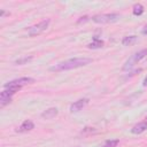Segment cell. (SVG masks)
I'll return each instance as SVG.
<instances>
[{
	"label": "cell",
	"instance_id": "6da1fadb",
	"mask_svg": "<svg viewBox=\"0 0 147 147\" xmlns=\"http://www.w3.org/2000/svg\"><path fill=\"white\" fill-rule=\"evenodd\" d=\"M92 62V59L88 57H75L67 60L64 62H61L54 67L51 68V71H63V70H71L76 68H80L84 65H87Z\"/></svg>",
	"mask_w": 147,
	"mask_h": 147
},
{
	"label": "cell",
	"instance_id": "7a4b0ae2",
	"mask_svg": "<svg viewBox=\"0 0 147 147\" xmlns=\"http://www.w3.org/2000/svg\"><path fill=\"white\" fill-rule=\"evenodd\" d=\"M34 83V79L31 78V77H22V78H17V79H14L11 82H8L3 85L5 88H22L23 86L28 85V84H32Z\"/></svg>",
	"mask_w": 147,
	"mask_h": 147
},
{
	"label": "cell",
	"instance_id": "3957f363",
	"mask_svg": "<svg viewBox=\"0 0 147 147\" xmlns=\"http://www.w3.org/2000/svg\"><path fill=\"white\" fill-rule=\"evenodd\" d=\"M119 20L118 14H101V15H95L92 17V21L98 23V24H108V23H114Z\"/></svg>",
	"mask_w": 147,
	"mask_h": 147
},
{
	"label": "cell",
	"instance_id": "277c9868",
	"mask_svg": "<svg viewBox=\"0 0 147 147\" xmlns=\"http://www.w3.org/2000/svg\"><path fill=\"white\" fill-rule=\"evenodd\" d=\"M146 55H147V49H141L140 52H138V53L131 55V56L129 57V60L125 62V64L123 65V70H129V69H131L134 64H137V63H138L140 60H142Z\"/></svg>",
	"mask_w": 147,
	"mask_h": 147
},
{
	"label": "cell",
	"instance_id": "5b68a950",
	"mask_svg": "<svg viewBox=\"0 0 147 147\" xmlns=\"http://www.w3.org/2000/svg\"><path fill=\"white\" fill-rule=\"evenodd\" d=\"M49 23H51V21H49V20H44V21H41L40 23H38V24H36V25L30 26V28L28 29V34H29L30 37H34V36L40 34L41 32H44V31L48 28Z\"/></svg>",
	"mask_w": 147,
	"mask_h": 147
},
{
	"label": "cell",
	"instance_id": "8992f818",
	"mask_svg": "<svg viewBox=\"0 0 147 147\" xmlns=\"http://www.w3.org/2000/svg\"><path fill=\"white\" fill-rule=\"evenodd\" d=\"M17 88H5L0 93V108L6 107L8 103L11 102V96L17 92Z\"/></svg>",
	"mask_w": 147,
	"mask_h": 147
},
{
	"label": "cell",
	"instance_id": "52a82bcc",
	"mask_svg": "<svg viewBox=\"0 0 147 147\" xmlns=\"http://www.w3.org/2000/svg\"><path fill=\"white\" fill-rule=\"evenodd\" d=\"M88 99L87 98H83V99H79V100H77V101H75L74 103H71V106H70V111L71 113H77V111H79V110H82L87 103H88Z\"/></svg>",
	"mask_w": 147,
	"mask_h": 147
},
{
	"label": "cell",
	"instance_id": "ba28073f",
	"mask_svg": "<svg viewBox=\"0 0 147 147\" xmlns=\"http://www.w3.org/2000/svg\"><path fill=\"white\" fill-rule=\"evenodd\" d=\"M32 129H34V124H33V122L30 121V119H26V121H24V122L20 125V127H18L16 131L20 132V133H24V132L31 131Z\"/></svg>",
	"mask_w": 147,
	"mask_h": 147
},
{
	"label": "cell",
	"instance_id": "9c48e42d",
	"mask_svg": "<svg viewBox=\"0 0 147 147\" xmlns=\"http://www.w3.org/2000/svg\"><path fill=\"white\" fill-rule=\"evenodd\" d=\"M57 114H59L57 108L52 107V108H48V109L44 110V111L41 113V117L45 118V119H52V118H54Z\"/></svg>",
	"mask_w": 147,
	"mask_h": 147
},
{
	"label": "cell",
	"instance_id": "30bf717a",
	"mask_svg": "<svg viewBox=\"0 0 147 147\" xmlns=\"http://www.w3.org/2000/svg\"><path fill=\"white\" fill-rule=\"evenodd\" d=\"M147 130V122H140L138 124H136L132 129H131V132L133 134H140L142 132H145Z\"/></svg>",
	"mask_w": 147,
	"mask_h": 147
},
{
	"label": "cell",
	"instance_id": "8fae6325",
	"mask_svg": "<svg viewBox=\"0 0 147 147\" xmlns=\"http://www.w3.org/2000/svg\"><path fill=\"white\" fill-rule=\"evenodd\" d=\"M87 47H88V48H92V49L101 48V47H103V41L100 40V39H98L96 37H94V38H93V41L90 42V44L87 45Z\"/></svg>",
	"mask_w": 147,
	"mask_h": 147
},
{
	"label": "cell",
	"instance_id": "7c38bea8",
	"mask_svg": "<svg viewBox=\"0 0 147 147\" xmlns=\"http://www.w3.org/2000/svg\"><path fill=\"white\" fill-rule=\"evenodd\" d=\"M137 40H138V37H137V36H129V37H124V38H123L122 44H123L124 46H131V45H133Z\"/></svg>",
	"mask_w": 147,
	"mask_h": 147
},
{
	"label": "cell",
	"instance_id": "4fadbf2b",
	"mask_svg": "<svg viewBox=\"0 0 147 147\" xmlns=\"http://www.w3.org/2000/svg\"><path fill=\"white\" fill-rule=\"evenodd\" d=\"M132 13H133V15H136V16H140V15L144 13V7H142V5H140V3H136V5L133 6V10H132Z\"/></svg>",
	"mask_w": 147,
	"mask_h": 147
},
{
	"label": "cell",
	"instance_id": "5bb4252c",
	"mask_svg": "<svg viewBox=\"0 0 147 147\" xmlns=\"http://www.w3.org/2000/svg\"><path fill=\"white\" fill-rule=\"evenodd\" d=\"M119 140L118 139H111V140H107L101 147H117Z\"/></svg>",
	"mask_w": 147,
	"mask_h": 147
},
{
	"label": "cell",
	"instance_id": "9a60e30c",
	"mask_svg": "<svg viewBox=\"0 0 147 147\" xmlns=\"http://www.w3.org/2000/svg\"><path fill=\"white\" fill-rule=\"evenodd\" d=\"M31 60H32V56H31V55H30V56H23V57L16 60V61H15V64H18V65L25 64V63H28V62L31 61Z\"/></svg>",
	"mask_w": 147,
	"mask_h": 147
},
{
	"label": "cell",
	"instance_id": "2e32d148",
	"mask_svg": "<svg viewBox=\"0 0 147 147\" xmlns=\"http://www.w3.org/2000/svg\"><path fill=\"white\" fill-rule=\"evenodd\" d=\"M141 33H142V34H147V24H146V25L142 28V30H141Z\"/></svg>",
	"mask_w": 147,
	"mask_h": 147
},
{
	"label": "cell",
	"instance_id": "e0dca14e",
	"mask_svg": "<svg viewBox=\"0 0 147 147\" xmlns=\"http://www.w3.org/2000/svg\"><path fill=\"white\" fill-rule=\"evenodd\" d=\"M86 18H87V16H84V17H80V20L78 21V23H80V22H85V21H86Z\"/></svg>",
	"mask_w": 147,
	"mask_h": 147
},
{
	"label": "cell",
	"instance_id": "ac0fdd59",
	"mask_svg": "<svg viewBox=\"0 0 147 147\" xmlns=\"http://www.w3.org/2000/svg\"><path fill=\"white\" fill-rule=\"evenodd\" d=\"M142 85H144V86H147V76L145 77V79H144V82H142Z\"/></svg>",
	"mask_w": 147,
	"mask_h": 147
}]
</instances>
